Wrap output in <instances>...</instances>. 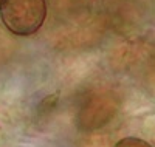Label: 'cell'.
Wrapping results in <instances>:
<instances>
[{
  "label": "cell",
  "instance_id": "1",
  "mask_svg": "<svg viewBox=\"0 0 155 147\" xmlns=\"http://www.w3.org/2000/svg\"><path fill=\"white\" fill-rule=\"evenodd\" d=\"M0 16L12 34L31 36L45 22L47 3L45 0H3Z\"/></svg>",
  "mask_w": 155,
  "mask_h": 147
},
{
  "label": "cell",
  "instance_id": "2",
  "mask_svg": "<svg viewBox=\"0 0 155 147\" xmlns=\"http://www.w3.org/2000/svg\"><path fill=\"white\" fill-rule=\"evenodd\" d=\"M115 147H152V145L149 142H146L144 139L129 136V138H124V139L118 141Z\"/></svg>",
  "mask_w": 155,
  "mask_h": 147
},
{
  "label": "cell",
  "instance_id": "3",
  "mask_svg": "<svg viewBox=\"0 0 155 147\" xmlns=\"http://www.w3.org/2000/svg\"><path fill=\"white\" fill-rule=\"evenodd\" d=\"M2 2H3V0H0V6H2Z\"/></svg>",
  "mask_w": 155,
  "mask_h": 147
}]
</instances>
